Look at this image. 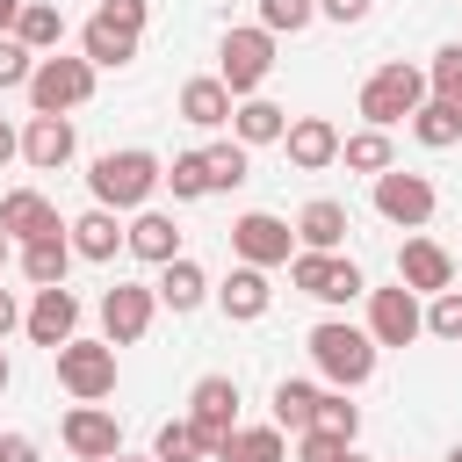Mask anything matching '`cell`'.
Segmentation results:
<instances>
[{
  "mask_svg": "<svg viewBox=\"0 0 462 462\" xmlns=\"http://www.w3.org/2000/svg\"><path fill=\"white\" fill-rule=\"evenodd\" d=\"M419 101H426V72H419V65H375L368 87H361V116H368V130H397V123H411Z\"/></svg>",
  "mask_w": 462,
  "mask_h": 462,
  "instance_id": "cell-3",
  "label": "cell"
},
{
  "mask_svg": "<svg viewBox=\"0 0 462 462\" xmlns=\"http://www.w3.org/2000/svg\"><path fill=\"white\" fill-rule=\"evenodd\" d=\"M267 296H274V289H267V267H245V260H238V267H231V282L217 289L224 318H238V325H245V318H267Z\"/></svg>",
  "mask_w": 462,
  "mask_h": 462,
  "instance_id": "cell-24",
  "label": "cell"
},
{
  "mask_svg": "<svg viewBox=\"0 0 462 462\" xmlns=\"http://www.w3.org/2000/svg\"><path fill=\"white\" fill-rule=\"evenodd\" d=\"M426 332H433V339H462V289H440V296H433Z\"/></svg>",
  "mask_w": 462,
  "mask_h": 462,
  "instance_id": "cell-39",
  "label": "cell"
},
{
  "mask_svg": "<svg viewBox=\"0 0 462 462\" xmlns=\"http://www.w3.org/2000/svg\"><path fill=\"white\" fill-rule=\"evenodd\" d=\"M152 310H159V296H152V289L116 282V289L101 296V332H108V346H137V339L152 332Z\"/></svg>",
  "mask_w": 462,
  "mask_h": 462,
  "instance_id": "cell-11",
  "label": "cell"
},
{
  "mask_svg": "<svg viewBox=\"0 0 462 462\" xmlns=\"http://www.w3.org/2000/svg\"><path fill=\"white\" fill-rule=\"evenodd\" d=\"M339 159H346L354 173H383V166H390V130H354V137H339Z\"/></svg>",
  "mask_w": 462,
  "mask_h": 462,
  "instance_id": "cell-35",
  "label": "cell"
},
{
  "mask_svg": "<svg viewBox=\"0 0 462 462\" xmlns=\"http://www.w3.org/2000/svg\"><path fill=\"white\" fill-rule=\"evenodd\" d=\"M108 462H159V455H108Z\"/></svg>",
  "mask_w": 462,
  "mask_h": 462,
  "instance_id": "cell-47",
  "label": "cell"
},
{
  "mask_svg": "<svg viewBox=\"0 0 462 462\" xmlns=\"http://www.w3.org/2000/svg\"><path fill=\"white\" fill-rule=\"evenodd\" d=\"M0 231L29 245V238H51V231H65V224H58V209H51V195H36V188H14V195L0 202Z\"/></svg>",
  "mask_w": 462,
  "mask_h": 462,
  "instance_id": "cell-19",
  "label": "cell"
},
{
  "mask_svg": "<svg viewBox=\"0 0 462 462\" xmlns=\"http://www.w3.org/2000/svg\"><path fill=\"white\" fill-rule=\"evenodd\" d=\"M180 123L224 130V123H231V87H224V79H188V87H180Z\"/></svg>",
  "mask_w": 462,
  "mask_h": 462,
  "instance_id": "cell-25",
  "label": "cell"
},
{
  "mask_svg": "<svg viewBox=\"0 0 462 462\" xmlns=\"http://www.w3.org/2000/svg\"><path fill=\"white\" fill-rule=\"evenodd\" d=\"M310 361H318V375H325L332 390H361V383L375 375V339H368L361 325L325 318V325L310 332Z\"/></svg>",
  "mask_w": 462,
  "mask_h": 462,
  "instance_id": "cell-2",
  "label": "cell"
},
{
  "mask_svg": "<svg viewBox=\"0 0 462 462\" xmlns=\"http://www.w3.org/2000/svg\"><path fill=\"white\" fill-rule=\"evenodd\" d=\"M426 94L448 101V108H462V43H440V51H433V65H426Z\"/></svg>",
  "mask_w": 462,
  "mask_h": 462,
  "instance_id": "cell-34",
  "label": "cell"
},
{
  "mask_svg": "<svg viewBox=\"0 0 462 462\" xmlns=\"http://www.w3.org/2000/svg\"><path fill=\"white\" fill-rule=\"evenodd\" d=\"M14 152H22V137H14V130H7V123H0V166H7V159H14Z\"/></svg>",
  "mask_w": 462,
  "mask_h": 462,
  "instance_id": "cell-45",
  "label": "cell"
},
{
  "mask_svg": "<svg viewBox=\"0 0 462 462\" xmlns=\"http://www.w3.org/2000/svg\"><path fill=\"white\" fill-rule=\"evenodd\" d=\"M14 325H22V303H14V296H7V289H0V339H7V332H14Z\"/></svg>",
  "mask_w": 462,
  "mask_h": 462,
  "instance_id": "cell-44",
  "label": "cell"
},
{
  "mask_svg": "<svg viewBox=\"0 0 462 462\" xmlns=\"http://www.w3.org/2000/svg\"><path fill=\"white\" fill-rule=\"evenodd\" d=\"M65 238H72V253H79V260H116L123 224H116V209H87V217H72V224H65Z\"/></svg>",
  "mask_w": 462,
  "mask_h": 462,
  "instance_id": "cell-26",
  "label": "cell"
},
{
  "mask_svg": "<svg viewBox=\"0 0 462 462\" xmlns=\"http://www.w3.org/2000/svg\"><path fill=\"white\" fill-rule=\"evenodd\" d=\"M411 137H419L426 152H448V144L462 137V108H448V101H419V108H411Z\"/></svg>",
  "mask_w": 462,
  "mask_h": 462,
  "instance_id": "cell-30",
  "label": "cell"
},
{
  "mask_svg": "<svg viewBox=\"0 0 462 462\" xmlns=\"http://www.w3.org/2000/svg\"><path fill=\"white\" fill-rule=\"evenodd\" d=\"M7 383H14V368H7V354H0V390H7Z\"/></svg>",
  "mask_w": 462,
  "mask_h": 462,
  "instance_id": "cell-46",
  "label": "cell"
},
{
  "mask_svg": "<svg viewBox=\"0 0 462 462\" xmlns=\"http://www.w3.org/2000/svg\"><path fill=\"white\" fill-rule=\"evenodd\" d=\"M448 462H462V448H455V455H448Z\"/></svg>",
  "mask_w": 462,
  "mask_h": 462,
  "instance_id": "cell-50",
  "label": "cell"
},
{
  "mask_svg": "<svg viewBox=\"0 0 462 462\" xmlns=\"http://www.w3.org/2000/svg\"><path fill=\"white\" fill-rule=\"evenodd\" d=\"M159 180L173 188V202H195V195H209V166H202V152H180V159H173Z\"/></svg>",
  "mask_w": 462,
  "mask_h": 462,
  "instance_id": "cell-37",
  "label": "cell"
},
{
  "mask_svg": "<svg viewBox=\"0 0 462 462\" xmlns=\"http://www.w3.org/2000/svg\"><path fill=\"white\" fill-rule=\"evenodd\" d=\"M22 159H29L36 173H58V166L72 159V116H29V130H22Z\"/></svg>",
  "mask_w": 462,
  "mask_h": 462,
  "instance_id": "cell-16",
  "label": "cell"
},
{
  "mask_svg": "<svg viewBox=\"0 0 462 462\" xmlns=\"http://www.w3.org/2000/svg\"><path fill=\"white\" fill-rule=\"evenodd\" d=\"M188 404H195V411H188V419H195V426H202V433H209V440H224V433H231V426H238V383H231V375H202V383H195V397H188Z\"/></svg>",
  "mask_w": 462,
  "mask_h": 462,
  "instance_id": "cell-18",
  "label": "cell"
},
{
  "mask_svg": "<svg viewBox=\"0 0 462 462\" xmlns=\"http://www.w3.org/2000/svg\"><path fill=\"white\" fill-rule=\"evenodd\" d=\"M310 411H318V383H296V375L274 383V426H282V433H303Z\"/></svg>",
  "mask_w": 462,
  "mask_h": 462,
  "instance_id": "cell-33",
  "label": "cell"
},
{
  "mask_svg": "<svg viewBox=\"0 0 462 462\" xmlns=\"http://www.w3.org/2000/svg\"><path fill=\"white\" fill-rule=\"evenodd\" d=\"M123 245H130L137 260L166 267V260L180 253V231H173V217H166V209H137V217H130V231H123Z\"/></svg>",
  "mask_w": 462,
  "mask_h": 462,
  "instance_id": "cell-21",
  "label": "cell"
},
{
  "mask_svg": "<svg viewBox=\"0 0 462 462\" xmlns=\"http://www.w3.org/2000/svg\"><path fill=\"white\" fill-rule=\"evenodd\" d=\"M159 173H166V166H159L152 152H137V144H130V152H101V159H94V173H87V188H94V202H101V209H144V202H152V188H159Z\"/></svg>",
  "mask_w": 462,
  "mask_h": 462,
  "instance_id": "cell-1",
  "label": "cell"
},
{
  "mask_svg": "<svg viewBox=\"0 0 462 462\" xmlns=\"http://www.w3.org/2000/svg\"><path fill=\"white\" fill-rule=\"evenodd\" d=\"M433 202H440V195H433V180H426V173H397V166H383V173H375V209H383L390 224L419 231V224L433 217Z\"/></svg>",
  "mask_w": 462,
  "mask_h": 462,
  "instance_id": "cell-10",
  "label": "cell"
},
{
  "mask_svg": "<svg viewBox=\"0 0 462 462\" xmlns=\"http://www.w3.org/2000/svg\"><path fill=\"white\" fill-rule=\"evenodd\" d=\"M397 282H404L411 296H440V289H455V253L433 245V238H404V253H397Z\"/></svg>",
  "mask_w": 462,
  "mask_h": 462,
  "instance_id": "cell-13",
  "label": "cell"
},
{
  "mask_svg": "<svg viewBox=\"0 0 462 462\" xmlns=\"http://www.w3.org/2000/svg\"><path fill=\"white\" fill-rule=\"evenodd\" d=\"M202 166H209V195H217V188H245L253 152H245L238 137H224V144H209V152H202Z\"/></svg>",
  "mask_w": 462,
  "mask_h": 462,
  "instance_id": "cell-32",
  "label": "cell"
},
{
  "mask_svg": "<svg viewBox=\"0 0 462 462\" xmlns=\"http://www.w3.org/2000/svg\"><path fill=\"white\" fill-rule=\"evenodd\" d=\"M137 36H144V29H130V22H116V14H94V22L79 29V51H87V65L101 72V65H130V58H137Z\"/></svg>",
  "mask_w": 462,
  "mask_h": 462,
  "instance_id": "cell-15",
  "label": "cell"
},
{
  "mask_svg": "<svg viewBox=\"0 0 462 462\" xmlns=\"http://www.w3.org/2000/svg\"><path fill=\"white\" fill-rule=\"evenodd\" d=\"M354 440H339V433H325V426H303V440H296V455L303 462H339Z\"/></svg>",
  "mask_w": 462,
  "mask_h": 462,
  "instance_id": "cell-41",
  "label": "cell"
},
{
  "mask_svg": "<svg viewBox=\"0 0 462 462\" xmlns=\"http://www.w3.org/2000/svg\"><path fill=\"white\" fill-rule=\"evenodd\" d=\"M209 448H217V440H209L195 419H166V426H159V440H152V455H159V462H209Z\"/></svg>",
  "mask_w": 462,
  "mask_h": 462,
  "instance_id": "cell-29",
  "label": "cell"
},
{
  "mask_svg": "<svg viewBox=\"0 0 462 462\" xmlns=\"http://www.w3.org/2000/svg\"><path fill=\"white\" fill-rule=\"evenodd\" d=\"M0 462H36V440L29 433H0Z\"/></svg>",
  "mask_w": 462,
  "mask_h": 462,
  "instance_id": "cell-42",
  "label": "cell"
},
{
  "mask_svg": "<svg viewBox=\"0 0 462 462\" xmlns=\"http://www.w3.org/2000/svg\"><path fill=\"white\" fill-rule=\"evenodd\" d=\"M65 448H72L79 462H108V455H123V426H116V411H101V404H72V411H65Z\"/></svg>",
  "mask_w": 462,
  "mask_h": 462,
  "instance_id": "cell-14",
  "label": "cell"
},
{
  "mask_svg": "<svg viewBox=\"0 0 462 462\" xmlns=\"http://www.w3.org/2000/svg\"><path fill=\"white\" fill-rule=\"evenodd\" d=\"M152 296H159L166 310H195V303L209 296V274H202V267H195L188 253H173V260L159 267V289H152Z\"/></svg>",
  "mask_w": 462,
  "mask_h": 462,
  "instance_id": "cell-27",
  "label": "cell"
},
{
  "mask_svg": "<svg viewBox=\"0 0 462 462\" xmlns=\"http://www.w3.org/2000/svg\"><path fill=\"white\" fill-rule=\"evenodd\" d=\"M58 383L79 397V404H101L116 390V346L108 339H65L58 346Z\"/></svg>",
  "mask_w": 462,
  "mask_h": 462,
  "instance_id": "cell-5",
  "label": "cell"
},
{
  "mask_svg": "<svg viewBox=\"0 0 462 462\" xmlns=\"http://www.w3.org/2000/svg\"><path fill=\"white\" fill-rule=\"evenodd\" d=\"M289 282H296L303 296H318V303H354V296L368 289L361 267L339 260V253H289Z\"/></svg>",
  "mask_w": 462,
  "mask_h": 462,
  "instance_id": "cell-6",
  "label": "cell"
},
{
  "mask_svg": "<svg viewBox=\"0 0 462 462\" xmlns=\"http://www.w3.org/2000/svg\"><path fill=\"white\" fill-rule=\"evenodd\" d=\"M339 462H361V455H354V448H346V455H339Z\"/></svg>",
  "mask_w": 462,
  "mask_h": 462,
  "instance_id": "cell-49",
  "label": "cell"
},
{
  "mask_svg": "<svg viewBox=\"0 0 462 462\" xmlns=\"http://www.w3.org/2000/svg\"><path fill=\"white\" fill-rule=\"evenodd\" d=\"M318 14H332V22H361L368 0H318Z\"/></svg>",
  "mask_w": 462,
  "mask_h": 462,
  "instance_id": "cell-43",
  "label": "cell"
},
{
  "mask_svg": "<svg viewBox=\"0 0 462 462\" xmlns=\"http://www.w3.org/2000/svg\"><path fill=\"white\" fill-rule=\"evenodd\" d=\"M87 94H94V65L87 58H36V72H29V108L36 116H65Z\"/></svg>",
  "mask_w": 462,
  "mask_h": 462,
  "instance_id": "cell-4",
  "label": "cell"
},
{
  "mask_svg": "<svg viewBox=\"0 0 462 462\" xmlns=\"http://www.w3.org/2000/svg\"><path fill=\"white\" fill-rule=\"evenodd\" d=\"M274 72V36L267 29H231L224 36V87H231V101H245V94H260V79Z\"/></svg>",
  "mask_w": 462,
  "mask_h": 462,
  "instance_id": "cell-7",
  "label": "cell"
},
{
  "mask_svg": "<svg viewBox=\"0 0 462 462\" xmlns=\"http://www.w3.org/2000/svg\"><path fill=\"white\" fill-rule=\"evenodd\" d=\"M310 426H325V433L354 440V433H361V404H346V390H318V411H310Z\"/></svg>",
  "mask_w": 462,
  "mask_h": 462,
  "instance_id": "cell-36",
  "label": "cell"
},
{
  "mask_svg": "<svg viewBox=\"0 0 462 462\" xmlns=\"http://www.w3.org/2000/svg\"><path fill=\"white\" fill-rule=\"evenodd\" d=\"M65 267H72V238H65V231H51V238H29V245H22V274H29L36 289L65 282Z\"/></svg>",
  "mask_w": 462,
  "mask_h": 462,
  "instance_id": "cell-28",
  "label": "cell"
},
{
  "mask_svg": "<svg viewBox=\"0 0 462 462\" xmlns=\"http://www.w3.org/2000/svg\"><path fill=\"white\" fill-rule=\"evenodd\" d=\"M310 14H318V0H260V29H267V36H282V29L296 36Z\"/></svg>",
  "mask_w": 462,
  "mask_h": 462,
  "instance_id": "cell-38",
  "label": "cell"
},
{
  "mask_svg": "<svg viewBox=\"0 0 462 462\" xmlns=\"http://www.w3.org/2000/svg\"><path fill=\"white\" fill-rule=\"evenodd\" d=\"M29 72H36V51L22 36H0V87H29Z\"/></svg>",
  "mask_w": 462,
  "mask_h": 462,
  "instance_id": "cell-40",
  "label": "cell"
},
{
  "mask_svg": "<svg viewBox=\"0 0 462 462\" xmlns=\"http://www.w3.org/2000/svg\"><path fill=\"white\" fill-rule=\"evenodd\" d=\"M231 253H238L245 267H289L296 231H289L282 217H267V209H245V217L231 224Z\"/></svg>",
  "mask_w": 462,
  "mask_h": 462,
  "instance_id": "cell-8",
  "label": "cell"
},
{
  "mask_svg": "<svg viewBox=\"0 0 462 462\" xmlns=\"http://www.w3.org/2000/svg\"><path fill=\"white\" fill-rule=\"evenodd\" d=\"M282 144H289V166H303V173H318V166L339 159V130H332L325 116H296V123L282 130Z\"/></svg>",
  "mask_w": 462,
  "mask_h": 462,
  "instance_id": "cell-17",
  "label": "cell"
},
{
  "mask_svg": "<svg viewBox=\"0 0 462 462\" xmlns=\"http://www.w3.org/2000/svg\"><path fill=\"white\" fill-rule=\"evenodd\" d=\"M14 36H22L29 51H58V43H65V14H58L51 0H22V22H14Z\"/></svg>",
  "mask_w": 462,
  "mask_h": 462,
  "instance_id": "cell-31",
  "label": "cell"
},
{
  "mask_svg": "<svg viewBox=\"0 0 462 462\" xmlns=\"http://www.w3.org/2000/svg\"><path fill=\"white\" fill-rule=\"evenodd\" d=\"M22 325H29V339H36V346H51V354H58V346L79 332V296H72L65 282H51V289H36V303L22 310Z\"/></svg>",
  "mask_w": 462,
  "mask_h": 462,
  "instance_id": "cell-12",
  "label": "cell"
},
{
  "mask_svg": "<svg viewBox=\"0 0 462 462\" xmlns=\"http://www.w3.org/2000/svg\"><path fill=\"white\" fill-rule=\"evenodd\" d=\"M282 130H289V108H274V101H260V94H245V101H231V137L253 152V144H282Z\"/></svg>",
  "mask_w": 462,
  "mask_h": 462,
  "instance_id": "cell-20",
  "label": "cell"
},
{
  "mask_svg": "<svg viewBox=\"0 0 462 462\" xmlns=\"http://www.w3.org/2000/svg\"><path fill=\"white\" fill-rule=\"evenodd\" d=\"M209 462H289V448H282V426H231L209 448Z\"/></svg>",
  "mask_w": 462,
  "mask_h": 462,
  "instance_id": "cell-22",
  "label": "cell"
},
{
  "mask_svg": "<svg viewBox=\"0 0 462 462\" xmlns=\"http://www.w3.org/2000/svg\"><path fill=\"white\" fill-rule=\"evenodd\" d=\"M426 332V310H419V296L397 282V289H368V339L375 346H411Z\"/></svg>",
  "mask_w": 462,
  "mask_h": 462,
  "instance_id": "cell-9",
  "label": "cell"
},
{
  "mask_svg": "<svg viewBox=\"0 0 462 462\" xmlns=\"http://www.w3.org/2000/svg\"><path fill=\"white\" fill-rule=\"evenodd\" d=\"M296 238H303V253H339V238H346V202H332V195L303 202Z\"/></svg>",
  "mask_w": 462,
  "mask_h": 462,
  "instance_id": "cell-23",
  "label": "cell"
},
{
  "mask_svg": "<svg viewBox=\"0 0 462 462\" xmlns=\"http://www.w3.org/2000/svg\"><path fill=\"white\" fill-rule=\"evenodd\" d=\"M7 245H14V238H7V231H0V267H7Z\"/></svg>",
  "mask_w": 462,
  "mask_h": 462,
  "instance_id": "cell-48",
  "label": "cell"
}]
</instances>
